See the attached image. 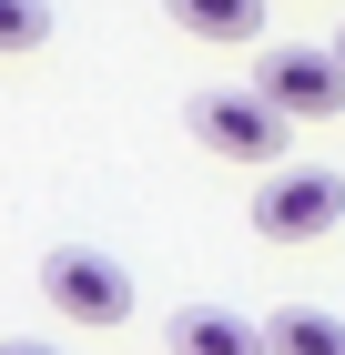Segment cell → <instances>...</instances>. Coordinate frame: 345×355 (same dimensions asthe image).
Segmentation results:
<instances>
[{
    "label": "cell",
    "instance_id": "obj_1",
    "mask_svg": "<svg viewBox=\"0 0 345 355\" xmlns=\"http://www.w3.org/2000/svg\"><path fill=\"white\" fill-rule=\"evenodd\" d=\"M244 92L264 112H285V122H335L345 112V61H335V41H325V51L285 41V51H254V82Z\"/></svg>",
    "mask_w": 345,
    "mask_h": 355
},
{
    "label": "cell",
    "instance_id": "obj_2",
    "mask_svg": "<svg viewBox=\"0 0 345 355\" xmlns=\"http://www.w3.org/2000/svg\"><path fill=\"white\" fill-rule=\"evenodd\" d=\"M41 295H51V315H71V325H122V315H133V274L112 264L102 244H51L41 254Z\"/></svg>",
    "mask_w": 345,
    "mask_h": 355
},
{
    "label": "cell",
    "instance_id": "obj_3",
    "mask_svg": "<svg viewBox=\"0 0 345 355\" xmlns=\"http://www.w3.org/2000/svg\"><path fill=\"white\" fill-rule=\"evenodd\" d=\"M335 214H345V173H325V163H285L254 193V234L264 244H315V234H335Z\"/></svg>",
    "mask_w": 345,
    "mask_h": 355
},
{
    "label": "cell",
    "instance_id": "obj_4",
    "mask_svg": "<svg viewBox=\"0 0 345 355\" xmlns=\"http://www.w3.org/2000/svg\"><path fill=\"white\" fill-rule=\"evenodd\" d=\"M193 142L203 153H224V163H264V173H285V112H264L254 92H193Z\"/></svg>",
    "mask_w": 345,
    "mask_h": 355
},
{
    "label": "cell",
    "instance_id": "obj_5",
    "mask_svg": "<svg viewBox=\"0 0 345 355\" xmlns=\"http://www.w3.org/2000/svg\"><path fill=\"white\" fill-rule=\"evenodd\" d=\"M162 345H173V355H274L264 325H244L234 304H183V315L162 325Z\"/></svg>",
    "mask_w": 345,
    "mask_h": 355
},
{
    "label": "cell",
    "instance_id": "obj_6",
    "mask_svg": "<svg viewBox=\"0 0 345 355\" xmlns=\"http://www.w3.org/2000/svg\"><path fill=\"white\" fill-rule=\"evenodd\" d=\"M264 345H274V355H345V315L285 304V315H264Z\"/></svg>",
    "mask_w": 345,
    "mask_h": 355
},
{
    "label": "cell",
    "instance_id": "obj_7",
    "mask_svg": "<svg viewBox=\"0 0 345 355\" xmlns=\"http://www.w3.org/2000/svg\"><path fill=\"white\" fill-rule=\"evenodd\" d=\"M193 41H264V0H162Z\"/></svg>",
    "mask_w": 345,
    "mask_h": 355
},
{
    "label": "cell",
    "instance_id": "obj_8",
    "mask_svg": "<svg viewBox=\"0 0 345 355\" xmlns=\"http://www.w3.org/2000/svg\"><path fill=\"white\" fill-rule=\"evenodd\" d=\"M51 41V0H0V51H41Z\"/></svg>",
    "mask_w": 345,
    "mask_h": 355
},
{
    "label": "cell",
    "instance_id": "obj_9",
    "mask_svg": "<svg viewBox=\"0 0 345 355\" xmlns=\"http://www.w3.org/2000/svg\"><path fill=\"white\" fill-rule=\"evenodd\" d=\"M0 355H51V345H0Z\"/></svg>",
    "mask_w": 345,
    "mask_h": 355
},
{
    "label": "cell",
    "instance_id": "obj_10",
    "mask_svg": "<svg viewBox=\"0 0 345 355\" xmlns=\"http://www.w3.org/2000/svg\"><path fill=\"white\" fill-rule=\"evenodd\" d=\"M335 61H345V31H335Z\"/></svg>",
    "mask_w": 345,
    "mask_h": 355
}]
</instances>
